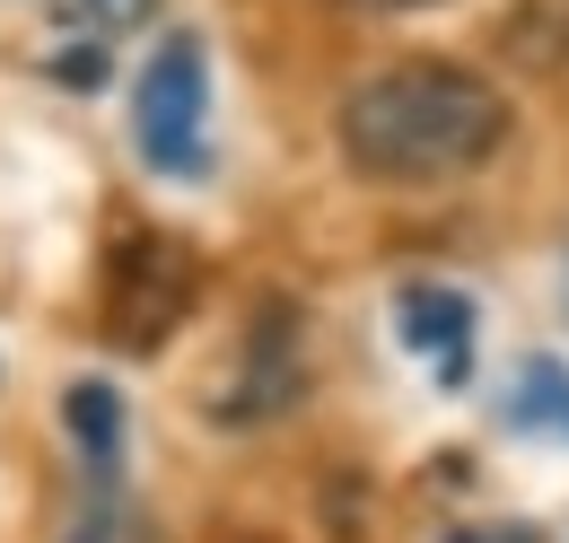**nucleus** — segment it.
<instances>
[{"mask_svg":"<svg viewBox=\"0 0 569 543\" xmlns=\"http://www.w3.org/2000/svg\"><path fill=\"white\" fill-rule=\"evenodd\" d=\"M333 132H342L351 176L368 185H456L508 149V97L482 70L412 53V62L368 70L342 97Z\"/></svg>","mask_w":569,"mask_h":543,"instance_id":"nucleus-1","label":"nucleus"},{"mask_svg":"<svg viewBox=\"0 0 569 543\" xmlns=\"http://www.w3.org/2000/svg\"><path fill=\"white\" fill-rule=\"evenodd\" d=\"M132 149L158 176H202L211 167V45L193 27L158 36L132 97Z\"/></svg>","mask_w":569,"mask_h":543,"instance_id":"nucleus-2","label":"nucleus"},{"mask_svg":"<svg viewBox=\"0 0 569 543\" xmlns=\"http://www.w3.org/2000/svg\"><path fill=\"white\" fill-rule=\"evenodd\" d=\"M193 289H202L193 246H176L158 228H123L114 255H106V298H97L106 307V342L114 351H158V342L184 325Z\"/></svg>","mask_w":569,"mask_h":543,"instance_id":"nucleus-3","label":"nucleus"},{"mask_svg":"<svg viewBox=\"0 0 569 543\" xmlns=\"http://www.w3.org/2000/svg\"><path fill=\"white\" fill-rule=\"evenodd\" d=\"M395 325L412 342V359H421L429 377L456 395L465 377H473V298L465 289H438V280H412L403 298H395Z\"/></svg>","mask_w":569,"mask_h":543,"instance_id":"nucleus-4","label":"nucleus"},{"mask_svg":"<svg viewBox=\"0 0 569 543\" xmlns=\"http://www.w3.org/2000/svg\"><path fill=\"white\" fill-rule=\"evenodd\" d=\"M62 421H71V447H79V465H88V482L114 491V474H123V395L106 377H79L71 395H62Z\"/></svg>","mask_w":569,"mask_h":543,"instance_id":"nucleus-5","label":"nucleus"},{"mask_svg":"<svg viewBox=\"0 0 569 543\" xmlns=\"http://www.w3.org/2000/svg\"><path fill=\"white\" fill-rule=\"evenodd\" d=\"M508 421H517V430H561V438H569V368H561V359H535V368L517 377Z\"/></svg>","mask_w":569,"mask_h":543,"instance_id":"nucleus-6","label":"nucleus"},{"mask_svg":"<svg viewBox=\"0 0 569 543\" xmlns=\"http://www.w3.org/2000/svg\"><path fill=\"white\" fill-rule=\"evenodd\" d=\"M53 79H62V88H106V53H97V45H71Z\"/></svg>","mask_w":569,"mask_h":543,"instance_id":"nucleus-7","label":"nucleus"},{"mask_svg":"<svg viewBox=\"0 0 569 543\" xmlns=\"http://www.w3.org/2000/svg\"><path fill=\"white\" fill-rule=\"evenodd\" d=\"M149 9H158V0H88V18H97V27H141Z\"/></svg>","mask_w":569,"mask_h":543,"instance_id":"nucleus-8","label":"nucleus"},{"mask_svg":"<svg viewBox=\"0 0 569 543\" xmlns=\"http://www.w3.org/2000/svg\"><path fill=\"white\" fill-rule=\"evenodd\" d=\"M71 543H114V526H106V517H88V526H79Z\"/></svg>","mask_w":569,"mask_h":543,"instance_id":"nucleus-9","label":"nucleus"},{"mask_svg":"<svg viewBox=\"0 0 569 543\" xmlns=\"http://www.w3.org/2000/svg\"><path fill=\"white\" fill-rule=\"evenodd\" d=\"M447 543H517V535H447Z\"/></svg>","mask_w":569,"mask_h":543,"instance_id":"nucleus-10","label":"nucleus"},{"mask_svg":"<svg viewBox=\"0 0 569 543\" xmlns=\"http://www.w3.org/2000/svg\"><path fill=\"white\" fill-rule=\"evenodd\" d=\"M386 9H429V0H386Z\"/></svg>","mask_w":569,"mask_h":543,"instance_id":"nucleus-11","label":"nucleus"}]
</instances>
